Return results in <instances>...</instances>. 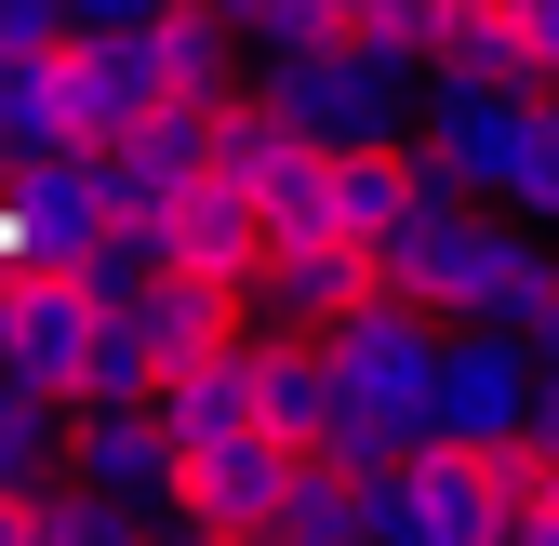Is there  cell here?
<instances>
[{"label": "cell", "mask_w": 559, "mask_h": 546, "mask_svg": "<svg viewBox=\"0 0 559 546\" xmlns=\"http://www.w3.org/2000/svg\"><path fill=\"white\" fill-rule=\"evenodd\" d=\"M147 227H160V266H214V281H253V294H266L280 214H266V187H253V174H227V161H214L200 187H174Z\"/></svg>", "instance_id": "cell-6"}, {"label": "cell", "mask_w": 559, "mask_h": 546, "mask_svg": "<svg viewBox=\"0 0 559 546\" xmlns=\"http://www.w3.org/2000/svg\"><path fill=\"white\" fill-rule=\"evenodd\" d=\"M520 27H533V67H546V94H559V0H520Z\"/></svg>", "instance_id": "cell-18"}, {"label": "cell", "mask_w": 559, "mask_h": 546, "mask_svg": "<svg viewBox=\"0 0 559 546\" xmlns=\"http://www.w3.org/2000/svg\"><path fill=\"white\" fill-rule=\"evenodd\" d=\"M67 27H81V14H67V0H0V40H14V54H53Z\"/></svg>", "instance_id": "cell-16"}, {"label": "cell", "mask_w": 559, "mask_h": 546, "mask_svg": "<svg viewBox=\"0 0 559 546\" xmlns=\"http://www.w3.org/2000/svg\"><path fill=\"white\" fill-rule=\"evenodd\" d=\"M81 400H160V333H147V307H107V320H94Z\"/></svg>", "instance_id": "cell-14"}, {"label": "cell", "mask_w": 559, "mask_h": 546, "mask_svg": "<svg viewBox=\"0 0 559 546\" xmlns=\"http://www.w3.org/2000/svg\"><path fill=\"white\" fill-rule=\"evenodd\" d=\"M386 294V253L360 240V227H280V253H266V307L280 320H346V307H373Z\"/></svg>", "instance_id": "cell-9"}, {"label": "cell", "mask_w": 559, "mask_h": 546, "mask_svg": "<svg viewBox=\"0 0 559 546\" xmlns=\"http://www.w3.org/2000/svg\"><path fill=\"white\" fill-rule=\"evenodd\" d=\"M533 400H546L533 333L520 320H453V347H440V440H520Z\"/></svg>", "instance_id": "cell-5"}, {"label": "cell", "mask_w": 559, "mask_h": 546, "mask_svg": "<svg viewBox=\"0 0 559 546\" xmlns=\"http://www.w3.org/2000/svg\"><path fill=\"white\" fill-rule=\"evenodd\" d=\"M67 14H81V27H160L174 0H67Z\"/></svg>", "instance_id": "cell-17"}, {"label": "cell", "mask_w": 559, "mask_h": 546, "mask_svg": "<svg viewBox=\"0 0 559 546\" xmlns=\"http://www.w3.org/2000/svg\"><path fill=\"white\" fill-rule=\"evenodd\" d=\"M133 54H147V94H160V107H227L240 67H266L227 0H174L160 27H133Z\"/></svg>", "instance_id": "cell-7"}, {"label": "cell", "mask_w": 559, "mask_h": 546, "mask_svg": "<svg viewBox=\"0 0 559 546\" xmlns=\"http://www.w3.org/2000/svg\"><path fill=\"white\" fill-rule=\"evenodd\" d=\"M373 533L386 546H493L507 533V440H427L373 466Z\"/></svg>", "instance_id": "cell-2"}, {"label": "cell", "mask_w": 559, "mask_h": 546, "mask_svg": "<svg viewBox=\"0 0 559 546\" xmlns=\"http://www.w3.org/2000/svg\"><path fill=\"white\" fill-rule=\"evenodd\" d=\"M0 546H27V480H0Z\"/></svg>", "instance_id": "cell-19"}, {"label": "cell", "mask_w": 559, "mask_h": 546, "mask_svg": "<svg viewBox=\"0 0 559 546\" xmlns=\"http://www.w3.org/2000/svg\"><path fill=\"white\" fill-rule=\"evenodd\" d=\"M533 360H546V373H559V294H546V307H533Z\"/></svg>", "instance_id": "cell-20"}, {"label": "cell", "mask_w": 559, "mask_h": 546, "mask_svg": "<svg viewBox=\"0 0 559 546\" xmlns=\"http://www.w3.org/2000/svg\"><path fill=\"white\" fill-rule=\"evenodd\" d=\"M67 466H81V480H107L120 507H174V427H160V400H81V427H67Z\"/></svg>", "instance_id": "cell-8"}, {"label": "cell", "mask_w": 559, "mask_h": 546, "mask_svg": "<svg viewBox=\"0 0 559 546\" xmlns=\"http://www.w3.org/2000/svg\"><path fill=\"white\" fill-rule=\"evenodd\" d=\"M466 200L559 227V94L533 81H427V133H413Z\"/></svg>", "instance_id": "cell-1"}, {"label": "cell", "mask_w": 559, "mask_h": 546, "mask_svg": "<svg viewBox=\"0 0 559 546\" xmlns=\"http://www.w3.org/2000/svg\"><path fill=\"white\" fill-rule=\"evenodd\" d=\"M160 427H174V453H214V440L266 427V414H253V347H227V360H174V373H160Z\"/></svg>", "instance_id": "cell-13"}, {"label": "cell", "mask_w": 559, "mask_h": 546, "mask_svg": "<svg viewBox=\"0 0 559 546\" xmlns=\"http://www.w3.org/2000/svg\"><path fill=\"white\" fill-rule=\"evenodd\" d=\"M333 27L360 40V54H400L413 81H427V0H333Z\"/></svg>", "instance_id": "cell-15"}, {"label": "cell", "mask_w": 559, "mask_h": 546, "mask_svg": "<svg viewBox=\"0 0 559 546\" xmlns=\"http://www.w3.org/2000/svg\"><path fill=\"white\" fill-rule=\"evenodd\" d=\"M253 414L280 427V440H333L346 427V373H333V347H320V320H253Z\"/></svg>", "instance_id": "cell-10"}, {"label": "cell", "mask_w": 559, "mask_h": 546, "mask_svg": "<svg viewBox=\"0 0 559 546\" xmlns=\"http://www.w3.org/2000/svg\"><path fill=\"white\" fill-rule=\"evenodd\" d=\"M427 81H533L546 94L520 0H427Z\"/></svg>", "instance_id": "cell-12"}, {"label": "cell", "mask_w": 559, "mask_h": 546, "mask_svg": "<svg viewBox=\"0 0 559 546\" xmlns=\"http://www.w3.org/2000/svg\"><path fill=\"white\" fill-rule=\"evenodd\" d=\"M294 494H307V440H280V427H240V440H214V453H187L174 466V533H214V546H240V533H294Z\"/></svg>", "instance_id": "cell-4"}, {"label": "cell", "mask_w": 559, "mask_h": 546, "mask_svg": "<svg viewBox=\"0 0 559 546\" xmlns=\"http://www.w3.org/2000/svg\"><path fill=\"white\" fill-rule=\"evenodd\" d=\"M253 81L294 107L320 147H413V67L360 54V40H307V54H266Z\"/></svg>", "instance_id": "cell-3"}, {"label": "cell", "mask_w": 559, "mask_h": 546, "mask_svg": "<svg viewBox=\"0 0 559 546\" xmlns=\"http://www.w3.org/2000/svg\"><path fill=\"white\" fill-rule=\"evenodd\" d=\"M94 320H107L94 281H14V387L81 400V347H94Z\"/></svg>", "instance_id": "cell-11"}]
</instances>
